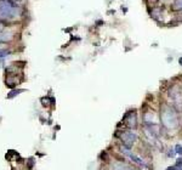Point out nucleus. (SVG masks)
Wrapping results in <instances>:
<instances>
[{"mask_svg":"<svg viewBox=\"0 0 182 170\" xmlns=\"http://www.w3.org/2000/svg\"><path fill=\"white\" fill-rule=\"evenodd\" d=\"M0 15L5 18H12L16 16L15 5L9 0H0Z\"/></svg>","mask_w":182,"mask_h":170,"instance_id":"obj_2","label":"nucleus"},{"mask_svg":"<svg viewBox=\"0 0 182 170\" xmlns=\"http://www.w3.org/2000/svg\"><path fill=\"white\" fill-rule=\"evenodd\" d=\"M130 158L136 163V164H138V165H141V167H145V168H147L146 165H145V163L138 158V157H136V156H134V154H130Z\"/></svg>","mask_w":182,"mask_h":170,"instance_id":"obj_6","label":"nucleus"},{"mask_svg":"<svg viewBox=\"0 0 182 170\" xmlns=\"http://www.w3.org/2000/svg\"><path fill=\"white\" fill-rule=\"evenodd\" d=\"M175 151H176V153L182 154V146L181 145H177L176 147H175Z\"/></svg>","mask_w":182,"mask_h":170,"instance_id":"obj_9","label":"nucleus"},{"mask_svg":"<svg viewBox=\"0 0 182 170\" xmlns=\"http://www.w3.org/2000/svg\"><path fill=\"white\" fill-rule=\"evenodd\" d=\"M12 39L11 33H0V42H10Z\"/></svg>","mask_w":182,"mask_h":170,"instance_id":"obj_5","label":"nucleus"},{"mask_svg":"<svg viewBox=\"0 0 182 170\" xmlns=\"http://www.w3.org/2000/svg\"><path fill=\"white\" fill-rule=\"evenodd\" d=\"M175 153H176V151H175V149H170V153H169V157H174V156H175Z\"/></svg>","mask_w":182,"mask_h":170,"instance_id":"obj_11","label":"nucleus"},{"mask_svg":"<svg viewBox=\"0 0 182 170\" xmlns=\"http://www.w3.org/2000/svg\"><path fill=\"white\" fill-rule=\"evenodd\" d=\"M182 167V158H179L176 162V168H181Z\"/></svg>","mask_w":182,"mask_h":170,"instance_id":"obj_10","label":"nucleus"},{"mask_svg":"<svg viewBox=\"0 0 182 170\" xmlns=\"http://www.w3.org/2000/svg\"><path fill=\"white\" fill-rule=\"evenodd\" d=\"M161 121H163V125L168 129H175L177 125H179V119H177V116L176 113L169 107V106H164L161 107Z\"/></svg>","mask_w":182,"mask_h":170,"instance_id":"obj_1","label":"nucleus"},{"mask_svg":"<svg viewBox=\"0 0 182 170\" xmlns=\"http://www.w3.org/2000/svg\"><path fill=\"white\" fill-rule=\"evenodd\" d=\"M180 63H181V65H182V58H181V60H180Z\"/></svg>","mask_w":182,"mask_h":170,"instance_id":"obj_13","label":"nucleus"},{"mask_svg":"<svg viewBox=\"0 0 182 170\" xmlns=\"http://www.w3.org/2000/svg\"><path fill=\"white\" fill-rule=\"evenodd\" d=\"M125 123L129 128H136V114H135V111L134 112H129L126 116H125Z\"/></svg>","mask_w":182,"mask_h":170,"instance_id":"obj_4","label":"nucleus"},{"mask_svg":"<svg viewBox=\"0 0 182 170\" xmlns=\"http://www.w3.org/2000/svg\"><path fill=\"white\" fill-rule=\"evenodd\" d=\"M22 91H25V90H12L9 95H7V98H12L14 96H16V95H18V93H22Z\"/></svg>","mask_w":182,"mask_h":170,"instance_id":"obj_8","label":"nucleus"},{"mask_svg":"<svg viewBox=\"0 0 182 170\" xmlns=\"http://www.w3.org/2000/svg\"><path fill=\"white\" fill-rule=\"evenodd\" d=\"M1 28H2V26H1V24H0V30H1Z\"/></svg>","mask_w":182,"mask_h":170,"instance_id":"obj_12","label":"nucleus"},{"mask_svg":"<svg viewBox=\"0 0 182 170\" xmlns=\"http://www.w3.org/2000/svg\"><path fill=\"white\" fill-rule=\"evenodd\" d=\"M122 139H123V144L125 147L128 148H131V146L134 145V142L137 140V135L132 131H126L122 135Z\"/></svg>","mask_w":182,"mask_h":170,"instance_id":"obj_3","label":"nucleus"},{"mask_svg":"<svg viewBox=\"0 0 182 170\" xmlns=\"http://www.w3.org/2000/svg\"><path fill=\"white\" fill-rule=\"evenodd\" d=\"M172 9L176 10V11L182 10V0H175V2H174V5H172Z\"/></svg>","mask_w":182,"mask_h":170,"instance_id":"obj_7","label":"nucleus"}]
</instances>
